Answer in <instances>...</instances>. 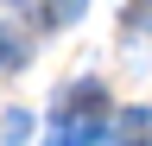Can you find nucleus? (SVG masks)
Here are the masks:
<instances>
[{
    "label": "nucleus",
    "instance_id": "1",
    "mask_svg": "<svg viewBox=\"0 0 152 146\" xmlns=\"http://www.w3.org/2000/svg\"><path fill=\"white\" fill-rule=\"evenodd\" d=\"M108 95H102V83H76L64 89V95L51 102V134L45 146H95V140H108Z\"/></svg>",
    "mask_w": 152,
    "mask_h": 146
},
{
    "label": "nucleus",
    "instance_id": "2",
    "mask_svg": "<svg viewBox=\"0 0 152 146\" xmlns=\"http://www.w3.org/2000/svg\"><path fill=\"white\" fill-rule=\"evenodd\" d=\"M108 146H152V108H121L108 121Z\"/></svg>",
    "mask_w": 152,
    "mask_h": 146
},
{
    "label": "nucleus",
    "instance_id": "3",
    "mask_svg": "<svg viewBox=\"0 0 152 146\" xmlns=\"http://www.w3.org/2000/svg\"><path fill=\"white\" fill-rule=\"evenodd\" d=\"M0 140H7V146H26L32 140V114H26V108H7V114H0Z\"/></svg>",
    "mask_w": 152,
    "mask_h": 146
},
{
    "label": "nucleus",
    "instance_id": "4",
    "mask_svg": "<svg viewBox=\"0 0 152 146\" xmlns=\"http://www.w3.org/2000/svg\"><path fill=\"white\" fill-rule=\"evenodd\" d=\"M26 19L32 26H70V19H83V7H26Z\"/></svg>",
    "mask_w": 152,
    "mask_h": 146
},
{
    "label": "nucleus",
    "instance_id": "5",
    "mask_svg": "<svg viewBox=\"0 0 152 146\" xmlns=\"http://www.w3.org/2000/svg\"><path fill=\"white\" fill-rule=\"evenodd\" d=\"M19 64H26V45H19V38H7V32H0V70H19Z\"/></svg>",
    "mask_w": 152,
    "mask_h": 146
}]
</instances>
